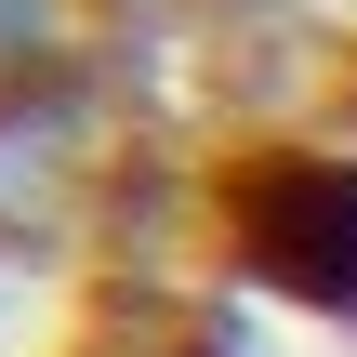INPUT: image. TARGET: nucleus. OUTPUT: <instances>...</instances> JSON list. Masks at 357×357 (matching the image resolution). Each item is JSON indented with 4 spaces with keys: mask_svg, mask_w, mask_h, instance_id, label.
I'll return each instance as SVG.
<instances>
[{
    "mask_svg": "<svg viewBox=\"0 0 357 357\" xmlns=\"http://www.w3.org/2000/svg\"><path fill=\"white\" fill-rule=\"evenodd\" d=\"M212 225H225L238 278H265L278 305L357 318V159H331V146H252V159H225Z\"/></svg>",
    "mask_w": 357,
    "mask_h": 357,
    "instance_id": "1",
    "label": "nucleus"
}]
</instances>
